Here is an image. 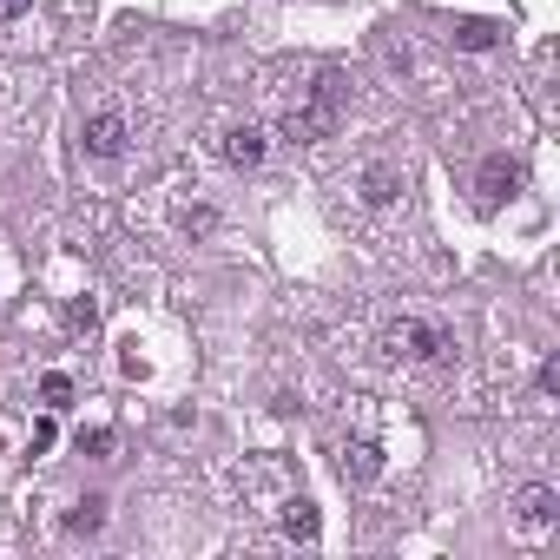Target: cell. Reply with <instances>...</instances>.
<instances>
[{"mask_svg":"<svg viewBox=\"0 0 560 560\" xmlns=\"http://www.w3.org/2000/svg\"><path fill=\"white\" fill-rule=\"evenodd\" d=\"M343 99H350L343 73H317V86L284 112V132L290 139H330V132L343 126Z\"/></svg>","mask_w":560,"mask_h":560,"instance_id":"1","label":"cell"},{"mask_svg":"<svg viewBox=\"0 0 560 560\" xmlns=\"http://www.w3.org/2000/svg\"><path fill=\"white\" fill-rule=\"evenodd\" d=\"M126 145H132V119L119 106H99L80 119V152L93 165H112V159H126Z\"/></svg>","mask_w":560,"mask_h":560,"instance_id":"2","label":"cell"},{"mask_svg":"<svg viewBox=\"0 0 560 560\" xmlns=\"http://www.w3.org/2000/svg\"><path fill=\"white\" fill-rule=\"evenodd\" d=\"M383 350H389V363H435V356H448V336L422 317H402L383 330Z\"/></svg>","mask_w":560,"mask_h":560,"instance_id":"3","label":"cell"},{"mask_svg":"<svg viewBox=\"0 0 560 560\" xmlns=\"http://www.w3.org/2000/svg\"><path fill=\"white\" fill-rule=\"evenodd\" d=\"M218 152H224V165L251 172V165H264V159H271V132H264V126H224Z\"/></svg>","mask_w":560,"mask_h":560,"instance_id":"4","label":"cell"},{"mask_svg":"<svg viewBox=\"0 0 560 560\" xmlns=\"http://www.w3.org/2000/svg\"><path fill=\"white\" fill-rule=\"evenodd\" d=\"M514 521H521L528 534H547L560 521V495L547 488V481H528V488L514 495Z\"/></svg>","mask_w":560,"mask_h":560,"instance_id":"5","label":"cell"},{"mask_svg":"<svg viewBox=\"0 0 560 560\" xmlns=\"http://www.w3.org/2000/svg\"><path fill=\"white\" fill-rule=\"evenodd\" d=\"M356 198H363L369 211L396 205V198H402V165H389V159H369V165H363V178H356Z\"/></svg>","mask_w":560,"mask_h":560,"instance_id":"6","label":"cell"},{"mask_svg":"<svg viewBox=\"0 0 560 560\" xmlns=\"http://www.w3.org/2000/svg\"><path fill=\"white\" fill-rule=\"evenodd\" d=\"M514 185H521V165H514L508 152L481 159V172H475V192H481V205H501V198H514Z\"/></svg>","mask_w":560,"mask_h":560,"instance_id":"7","label":"cell"},{"mask_svg":"<svg viewBox=\"0 0 560 560\" xmlns=\"http://www.w3.org/2000/svg\"><path fill=\"white\" fill-rule=\"evenodd\" d=\"M336 468H343V481H376V475H383V448H376V442H343Z\"/></svg>","mask_w":560,"mask_h":560,"instance_id":"8","label":"cell"},{"mask_svg":"<svg viewBox=\"0 0 560 560\" xmlns=\"http://www.w3.org/2000/svg\"><path fill=\"white\" fill-rule=\"evenodd\" d=\"M60 528L73 534V541H86V534H99V528H106V495H86V501H73V514H66Z\"/></svg>","mask_w":560,"mask_h":560,"instance_id":"9","label":"cell"},{"mask_svg":"<svg viewBox=\"0 0 560 560\" xmlns=\"http://www.w3.org/2000/svg\"><path fill=\"white\" fill-rule=\"evenodd\" d=\"M317 528H323L317 501H290V508H284V534H290V541H317Z\"/></svg>","mask_w":560,"mask_h":560,"instance_id":"10","label":"cell"},{"mask_svg":"<svg viewBox=\"0 0 560 560\" xmlns=\"http://www.w3.org/2000/svg\"><path fill=\"white\" fill-rule=\"evenodd\" d=\"M495 40H501L495 20H462V27H455V47H468V53H488Z\"/></svg>","mask_w":560,"mask_h":560,"instance_id":"11","label":"cell"},{"mask_svg":"<svg viewBox=\"0 0 560 560\" xmlns=\"http://www.w3.org/2000/svg\"><path fill=\"white\" fill-rule=\"evenodd\" d=\"M80 455L106 462V455H112V429H86V435H80Z\"/></svg>","mask_w":560,"mask_h":560,"instance_id":"12","label":"cell"},{"mask_svg":"<svg viewBox=\"0 0 560 560\" xmlns=\"http://www.w3.org/2000/svg\"><path fill=\"white\" fill-rule=\"evenodd\" d=\"M185 231H192V238L218 231V211H211V205H192V211H185Z\"/></svg>","mask_w":560,"mask_h":560,"instance_id":"13","label":"cell"},{"mask_svg":"<svg viewBox=\"0 0 560 560\" xmlns=\"http://www.w3.org/2000/svg\"><path fill=\"white\" fill-rule=\"evenodd\" d=\"M40 396H47V402H53V409H60V402H66V396H73V383H66L60 369H53V376H40Z\"/></svg>","mask_w":560,"mask_h":560,"instance_id":"14","label":"cell"},{"mask_svg":"<svg viewBox=\"0 0 560 560\" xmlns=\"http://www.w3.org/2000/svg\"><path fill=\"white\" fill-rule=\"evenodd\" d=\"M534 389H541V396H560V363H541V369H534Z\"/></svg>","mask_w":560,"mask_h":560,"instance_id":"15","label":"cell"},{"mask_svg":"<svg viewBox=\"0 0 560 560\" xmlns=\"http://www.w3.org/2000/svg\"><path fill=\"white\" fill-rule=\"evenodd\" d=\"M27 7H33V0H0V20H20Z\"/></svg>","mask_w":560,"mask_h":560,"instance_id":"16","label":"cell"}]
</instances>
